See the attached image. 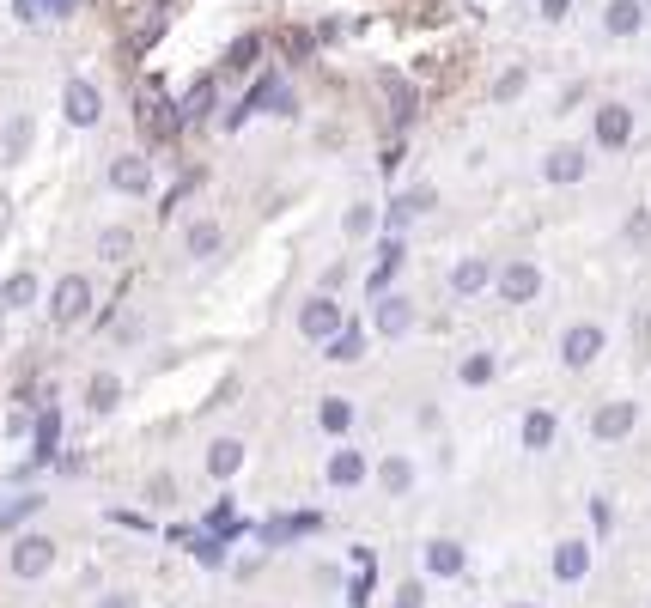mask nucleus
<instances>
[{
  "label": "nucleus",
  "mask_w": 651,
  "mask_h": 608,
  "mask_svg": "<svg viewBox=\"0 0 651 608\" xmlns=\"http://www.w3.org/2000/svg\"><path fill=\"white\" fill-rule=\"evenodd\" d=\"M128 250H134V238L122 232V225H110V232H98V256H104V262H122Z\"/></svg>",
  "instance_id": "obj_28"
},
{
  "label": "nucleus",
  "mask_w": 651,
  "mask_h": 608,
  "mask_svg": "<svg viewBox=\"0 0 651 608\" xmlns=\"http://www.w3.org/2000/svg\"><path fill=\"white\" fill-rule=\"evenodd\" d=\"M116 396H122V384H116L110 371H98V377H92V408H98V414H110V408H116Z\"/></svg>",
  "instance_id": "obj_30"
},
{
  "label": "nucleus",
  "mask_w": 651,
  "mask_h": 608,
  "mask_svg": "<svg viewBox=\"0 0 651 608\" xmlns=\"http://www.w3.org/2000/svg\"><path fill=\"white\" fill-rule=\"evenodd\" d=\"M207 104H213V80H201V86L177 104V116H183V122H189V116H207Z\"/></svg>",
  "instance_id": "obj_35"
},
{
  "label": "nucleus",
  "mask_w": 651,
  "mask_h": 608,
  "mask_svg": "<svg viewBox=\"0 0 651 608\" xmlns=\"http://www.w3.org/2000/svg\"><path fill=\"white\" fill-rule=\"evenodd\" d=\"M31 298H37V274L25 268V274H13L7 286H0V311H25Z\"/></svg>",
  "instance_id": "obj_19"
},
{
  "label": "nucleus",
  "mask_w": 651,
  "mask_h": 608,
  "mask_svg": "<svg viewBox=\"0 0 651 608\" xmlns=\"http://www.w3.org/2000/svg\"><path fill=\"white\" fill-rule=\"evenodd\" d=\"M372 323H378V335H390V341H402V335L414 329V298H402V292H390V298H378V311H372Z\"/></svg>",
  "instance_id": "obj_7"
},
{
  "label": "nucleus",
  "mask_w": 651,
  "mask_h": 608,
  "mask_svg": "<svg viewBox=\"0 0 651 608\" xmlns=\"http://www.w3.org/2000/svg\"><path fill=\"white\" fill-rule=\"evenodd\" d=\"M55 408H43V420H37V463H49V456H55Z\"/></svg>",
  "instance_id": "obj_33"
},
{
  "label": "nucleus",
  "mask_w": 651,
  "mask_h": 608,
  "mask_svg": "<svg viewBox=\"0 0 651 608\" xmlns=\"http://www.w3.org/2000/svg\"><path fill=\"white\" fill-rule=\"evenodd\" d=\"M524 444H530V450H548V444H554V414H530V420H524Z\"/></svg>",
  "instance_id": "obj_29"
},
{
  "label": "nucleus",
  "mask_w": 651,
  "mask_h": 608,
  "mask_svg": "<svg viewBox=\"0 0 651 608\" xmlns=\"http://www.w3.org/2000/svg\"><path fill=\"white\" fill-rule=\"evenodd\" d=\"M256 55H262V37H238V43L226 49V73H250Z\"/></svg>",
  "instance_id": "obj_24"
},
{
  "label": "nucleus",
  "mask_w": 651,
  "mask_h": 608,
  "mask_svg": "<svg viewBox=\"0 0 651 608\" xmlns=\"http://www.w3.org/2000/svg\"><path fill=\"white\" fill-rule=\"evenodd\" d=\"M329 481L335 487H359V481H366V456H359V450H335L329 456Z\"/></svg>",
  "instance_id": "obj_16"
},
{
  "label": "nucleus",
  "mask_w": 651,
  "mask_h": 608,
  "mask_svg": "<svg viewBox=\"0 0 651 608\" xmlns=\"http://www.w3.org/2000/svg\"><path fill=\"white\" fill-rule=\"evenodd\" d=\"M597 353H603V329H597V323H578V329H566V341H560V359H566L572 371H585Z\"/></svg>",
  "instance_id": "obj_5"
},
{
  "label": "nucleus",
  "mask_w": 651,
  "mask_h": 608,
  "mask_svg": "<svg viewBox=\"0 0 651 608\" xmlns=\"http://www.w3.org/2000/svg\"><path fill=\"white\" fill-rule=\"evenodd\" d=\"M13 13L31 25V19H49V0H13Z\"/></svg>",
  "instance_id": "obj_39"
},
{
  "label": "nucleus",
  "mask_w": 651,
  "mask_h": 608,
  "mask_svg": "<svg viewBox=\"0 0 651 608\" xmlns=\"http://www.w3.org/2000/svg\"><path fill=\"white\" fill-rule=\"evenodd\" d=\"M396 608H426V590H420V584H414V578H408V584H402V590H396Z\"/></svg>",
  "instance_id": "obj_38"
},
{
  "label": "nucleus",
  "mask_w": 651,
  "mask_h": 608,
  "mask_svg": "<svg viewBox=\"0 0 651 608\" xmlns=\"http://www.w3.org/2000/svg\"><path fill=\"white\" fill-rule=\"evenodd\" d=\"M299 329H305V341H329L341 329V304L335 298H311L305 311H299Z\"/></svg>",
  "instance_id": "obj_8"
},
{
  "label": "nucleus",
  "mask_w": 651,
  "mask_h": 608,
  "mask_svg": "<svg viewBox=\"0 0 651 608\" xmlns=\"http://www.w3.org/2000/svg\"><path fill=\"white\" fill-rule=\"evenodd\" d=\"M317 420H323V432H347V426H353V402H347V396H329V402L317 408Z\"/></svg>",
  "instance_id": "obj_26"
},
{
  "label": "nucleus",
  "mask_w": 651,
  "mask_h": 608,
  "mask_svg": "<svg viewBox=\"0 0 651 608\" xmlns=\"http://www.w3.org/2000/svg\"><path fill=\"white\" fill-rule=\"evenodd\" d=\"M86 311H92V280H86V274H67V280L55 286V298H49V323H55V329H74Z\"/></svg>",
  "instance_id": "obj_2"
},
{
  "label": "nucleus",
  "mask_w": 651,
  "mask_h": 608,
  "mask_svg": "<svg viewBox=\"0 0 651 608\" xmlns=\"http://www.w3.org/2000/svg\"><path fill=\"white\" fill-rule=\"evenodd\" d=\"M359 347H366V335H359V329H335V335H329V359H335V365L359 359Z\"/></svg>",
  "instance_id": "obj_27"
},
{
  "label": "nucleus",
  "mask_w": 651,
  "mask_h": 608,
  "mask_svg": "<svg viewBox=\"0 0 651 608\" xmlns=\"http://www.w3.org/2000/svg\"><path fill=\"white\" fill-rule=\"evenodd\" d=\"M518 608H530V602H518Z\"/></svg>",
  "instance_id": "obj_46"
},
{
  "label": "nucleus",
  "mask_w": 651,
  "mask_h": 608,
  "mask_svg": "<svg viewBox=\"0 0 651 608\" xmlns=\"http://www.w3.org/2000/svg\"><path fill=\"white\" fill-rule=\"evenodd\" d=\"M80 7V0H49V13H74Z\"/></svg>",
  "instance_id": "obj_45"
},
{
  "label": "nucleus",
  "mask_w": 651,
  "mask_h": 608,
  "mask_svg": "<svg viewBox=\"0 0 651 608\" xmlns=\"http://www.w3.org/2000/svg\"><path fill=\"white\" fill-rule=\"evenodd\" d=\"M378 475H384V487H390V493H408V487H414V469H408V456H390V463H384Z\"/></svg>",
  "instance_id": "obj_32"
},
{
  "label": "nucleus",
  "mask_w": 651,
  "mask_h": 608,
  "mask_svg": "<svg viewBox=\"0 0 651 608\" xmlns=\"http://www.w3.org/2000/svg\"><path fill=\"white\" fill-rule=\"evenodd\" d=\"M25 146H31V116L19 110V116L7 122V159H25Z\"/></svg>",
  "instance_id": "obj_31"
},
{
  "label": "nucleus",
  "mask_w": 651,
  "mask_h": 608,
  "mask_svg": "<svg viewBox=\"0 0 651 608\" xmlns=\"http://www.w3.org/2000/svg\"><path fill=\"white\" fill-rule=\"evenodd\" d=\"M487 377H493V359L487 353H469L463 359V384H487Z\"/></svg>",
  "instance_id": "obj_36"
},
{
  "label": "nucleus",
  "mask_w": 651,
  "mask_h": 608,
  "mask_svg": "<svg viewBox=\"0 0 651 608\" xmlns=\"http://www.w3.org/2000/svg\"><path fill=\"white\" fill-rule=\"evenodd\" d=\"M396 268H402V238H390V244L378 250V268H372V280H366V286H372V292H384V280H390Z\"/></svg>",
  "instance_id": "obj_25"
},
{
  "label": "nucleus",
  "mask_w": 651,
  "mask_h": 608,
  "mask_svg": "<svg viewBox=\"0 0 651 608\" xmlns=\"http://www.w3.org/2000/svg\"><path fill=\"white\" fill-rule=\"evenodd\" d=\"M98 608H134V596H104Z\"/></svg>",
  "instance_id": "obj_44"
},
{
  "label": "nucleus",
  "mask_w": 651,
  "mask_h": 608,
  "mask_svg": "<svg viewBox=\"0 0 651 608\" xmlns=\"http://www.w3.org/2000/svg\"><path fill=\"white\" fill-rule=\"evenodd\" d=\"M238 463H244V444H238V438H220V444H207V475H213V481L238 475Z\"/></svg>",
  "instance_id": "obj_14"
},
{
  "label": "nucleus",
  "mask_w": 651,
  "mask_h": 608,
  "mask_svg": "<svg viewBox=\"0 0 651 608\" xmlns=\"http://www.w3.org/2000/svg\"><path fill=\"white\" fill-rule=\"evenodd\" d=\"M536 292H542V268L536 262H512V268L499 274V298L505 304H530Z\"/></svg>",
  "instance_id": "obj_6"
},
{
  "label": "nucleus",
  "mask_w": 651,
  "mask_h": 608,
  "mask_svg": "<svg viewBox=\"0 0 651 608\" xmlns=\"http://www.w3.org/2000/svg\"><path fill=\"white\" fill-rule=\"evenodd\" d=\"M548 183H578V177H585V152H578V146H560V152H548Z\"/></svg>",
  "instance_id": "obj_15"
},
{
  "label": "nucleus",
  "mask_w": 651,
  "mask_h": 608,
  "mask_svg": "<svg viewBox=\"0 0 651 608\" xmlns=\"http://www.w3.org/2000/svg\"><path fill=\"white\" fill-rule=\"evenodd\" d=\"M633 420H639V408H633V402H609V408H597L591 432H597V438H627V432H633Z\"/></svg>",
  "instance_id": "obj_12"
},
{
  "label": "nucleus",
  "mask_w": 651,
  "mask_h": 608,
  "mask_svg": "<svg viewBox=\"0 0 651 608\" xmlns=\"http://www.w3.org/2000/svg\"><path fill=\"white\" fill-rule=\"evenodd\" d=\"M165 19H171L165 7H140V13L128 19V49H153L159 31H165Z\"/></svg>",
  "instance_id": "obj_10"
},
{
  "label": "nucleus",
  "mask_w": 651,
  "mask_h": 608,
  "mask_svg": "<svg viewBox=\"0 0 651 608\" xmlns=\"http://www.w3.org/2000/svg\"><path fill=\"white\" fill-rule=\"evenodd\" d=\"M61 110H67V122H74V128H98V116H104V104H98V86H92V80H67V92H61Z\"/></svg>",
  "instance_id": "obj_3"
},
{
  "label": "nucleus",
  "mask_w": 651,
  "mask_h": 608,
  "mask_svg": "<svg viewBox=\"0 0 651 608\" xmlns=\"http://www.w3.org/2000/svg\"><path fill=\"white\" fill-rule=\"evenodd\" d=\"M566 7L572 0H542V19H566Z\"/></svg>",
  "instance_id": "obj_43"
},
{
  "label": "nucleus",
  "mask_w": 651,
  "mask_h": 608,
  "mask_svg": "<svg viewBox=\"0 0 651 608\" xmlns=\"http://www.w3.org/2000/svg\"><path fill=\"white\" fill-rule=\"evenodd\" d=\"M481 286H487V262H475V256H469V262H457V268H451V292H457V298H475Z\"/></svg>",
  "instance_id": "obj_21"
},
{
  "label": "nucleus",
  "mask_w": 651,
  "mask_h": 608,
  "mask_svg": "<svg viewBox=\"0 0 651 608\" xmlns=\"http://www.w3.org/2000/svg\"><path fill=\"white\" fill-rule=\"evenodd\" d=\"M432 201H439V195H432L426 183H420V189H408V195H396V207H390V225H396V232H402V225H408L414 213H426Z\"/></svg>",
  "instance_id": "obj_20"
},
{
  "label": "nucleus",
  "mask_w": 651,
  "mask_h": 608,
  "mask_svg": "<svg viewBox=\"0 0 651 608\" xmlns=\"http://www.w3.org/2000/svg\"><path fill=\"white\" fill-rule=\"evenodd\" d=\"M585 572H591V548H585V542H560V548H554V578L578 584Z\"/></svg>",
  "instance_id": "obj_13"
},
{
  "label": "nucleus",
  "mask_w": 651,
  "mask_h": 608,
  "mask_svg": "<svg viewBox=\"0 0 651 608\" xmlns=\"http://www.w3.org/2000/svg\"><path fill=\"white\" fill-rule=\"evenodd\" d=\"M49 566H55V542L49 536H19L13 542V572L19 578H43Z\"/></svg>",
  "instance_id": "obj_4"
},
{
  "label": "nucleus",
  "mask_w": 651,
  "mask_h": 608,
  "mask_svg": "<svg viewBox=\"0 0 651 608\" xmlns=\"http://www.w3.org/2000/svg\"><path fill=\"white\" fill-rule=\"evenodd\" d=\"M280 49H286V55H305V49H311V37H299V31H286V37H280Z\"/></svg>",
  "instance_id": "obj_42"
},
{
  "label": "nucleus",
  "mask_w": 651,
  "mask_h": 608,
  "mask_svg": "<svg viewBox=\"0 0 651 608\" xmlns=\"http://www.w3.org/2000/svg\"><path fill=\"white\" fill-rule=\"evenodd\" d=\"M372 578H378V560H372V566H359V578L347 584V602H353V608H366V602H372Z\"/></svg>",
  "instance_id": "obj_34"
},
{
  "label": "nucleus",
  "mask_w": 651,
  "mask_h": 608,
  "mask_svg": "<svg viewBox=\"0 0 651 608\" xmlns=\"http://www.w3.org/2000/svg\"><path fill=\"white\" fill-rule=\"evenodd\" d=\"M134 104H140V122H147V134H177V128H183L177 104L165 98V86L153 80V73H147V80L134 86Z\"/></svg>",
  "instance_id": "obj_1"
},
{
  "label": "nucleus",
  "mask_w": 651,
  "mask_h": 608,
  "mask_svg": "<svg viewBox=\"0 0 651 608\" xmlns=\"http://www.w3.org/2000/svg\"><path fill=\"white\" fill-rule=\"evenodd\" d=\"M220 244H226V232H220L213 219H195V225H189V256H213Z\"/></svg>",
  "instance_id": "obj_23"
},
{
  "label": "nucleus",
  "mask_w": 651,
  "mask_h": 608,
  "mask_svg": "<svg viewBox=\"0 0 651 608\" xmlns=\"http://www.w3.org/2000/svg\"><path fill=\"white\" fill-rule=\"evenodd\" d=\"M359 232H372V207H353L347 213V238H359Z\"/></svg>",
  "instance_id": "obj_41"
},
{
  "label": "nucleus",
  "mask_w": 651,
  "mask_h": 608,
  "mask_svg": "<svg viewBox=\"0 0 651 608\" xmlns=\"http://www.w3.org/2000/svg\"><path fill=\"white\" fill-rule=\"evenodd\" d=\"M110 183H116L122 195H147V189H153V165H147V159H116V165H110Z\"/></svg>",
  "instance_id": "obj_11"
},
{
  "label": "nucleus",
  "mask_w": 651,
  "mask_h": 608,
  "mask_svg": "<svg viewBox=\"0 0 651 608\" xmlns=\"http://www.w3.org/2000/svg\"><path fill=\"white\" fill-rule=\"evenodd\" d=\"M37 505H43V499H37V493H25V499H19V505H13V511H0V523H7V529H13V523H19V517H31V511H37Z\"/></svg>",
  "instance_id": "obj_37"
},
{
  "label": "nucleus",
  "mask_w": 651,
  "mask_h": 608,
  "mask_svg": "<svg viewBox=\"0 0 651 608\" xmlns=\"http://www.w3.org/2000/svg\"><path fill=\"white\" fill-rule=\"evenodd\" d=\"M603 25H609L615 37H627V31H639V25H645V7H639V0H609Z\"/></svg>",
  "instance_id": "obj_18"
},
{
  "label": "nucleus",
  "mask_w": 651,
  "mask_h": 608,
  "mask_svg": "<svg viewBox=\"0 0 651 608\" xmlns=\"http://www.w3.org/2000/svg\"><path fill=\"white\" fill-rule=\"evenodd\" d=\"M378 86H384V98H390V116H396V122H414V92H408L402 73H378Z\"/></svg>",
  "instance_id": "obj_17"
},
{
  "label": "nucleus",
  "mask_w": 651,
  "mask_h": 608,
  "mask_svg": "<svg viewBox=\"0 0 651 608\" xmlns=\"http://www.w3.org/2000/svg\"><path fill=\"white\" fill-rule=\"evenodd\" d=\"M597 140L603 146H627L633 140V110L627 104H603L597 110Z\"/></svg>",
  "instance_id": "obj_9"
},
{
  "label": "nucleus",
  "mask_w": 651,
  "mask_h": 608,
  "mask_svg": "<svg viewBox=\"0 0 651 608\" xmlns=\"http://www.w3.org/2000/svg\"><path fill=\"white\" fill-rule=\"evenodd\" d=\"M195 554H201V566H220V560H226V548L213 542V536H201V542H195Z\"/></svg>",
  "instance_id": "obj_40"
},
{
  "label": "nucleus",
  "mask_w": 651,
  "mask_h": 608,
  "mask_svg": "<svg viewBox=\"0 0 651 608\" xmlns=\"http://www.w3.org/2000/svg\"><path fill=\"white\" fill-rule=\"evenodd\" d=\"M426 566L439 572V578H457L463 572V548L457 542H426Z\"/></svg>",
  "instance_id": "obj_22"
}]
</instances>
